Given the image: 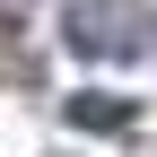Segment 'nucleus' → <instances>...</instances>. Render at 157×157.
Instances as JSON below:
<instances>
[{"instance_id":"obj_1","label":"nucleus","mask_w":157,"mask_h":157,"mask_svg":"<svg viewBox=\"0 0 157 157\" xmlns=\"http://www.w3.org/2000/svg\"><path fill=\"white\" fill-rule=\"evenodd\" d=\"M61 35H70L78 52H96V61H131V52L148 44V17L140 9H96V0H87V9L61 17Z\"/></svg>"},{"instance_id":"obj_2","label":"nucleus","mask_w":157,"mask_h":157,"mask_svg":"<svg viewBox=\"0 0 157 157\" xmlns=\"http://www.w3.org/2000/svg\"><path fill=\"white\" fill-rule=\"evenodd\" d=\"M70 122H87V131H131V105H122V96H70Z\"/></svg>"}]
</instances>
